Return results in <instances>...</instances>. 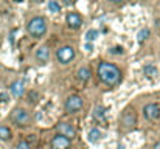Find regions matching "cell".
Segmentation results:
<instances>
[{
	"mask_svg": "<svg viewBox=\"0 0 160 149\" xmlns=\"http://www.w3.org/2000/svg\"><path fill=\"white\" fill-rule=\"evenodd\" d=\"M112 53H120V54H121V53H123V48H121V47H115V48H112Z\"/></svg>",
	"mask_w": 160,
	"mask_h": 149,
	"instance_id": "7402d4cb",
	"label": "cell"
},
{
	"mask_svg": "<svg viewBox=\"0 0 160 149\" xmlns=\"http://www.w3.org/2000/svg\"><path fill=\"white\" fill-rule=\"evenodd\" d=\"M154 149H160V142H157V143L154 145Z\"/></svg>",
	"mask_w": 160,
	"mask_h": 149,
	"instance_id": "cb8c5ba5",
	"label": "cell"
},
{
	"mask_svg": "<svg viewBox=\"0 0 160 149\" xmlns=\"http://www.w3.org/2000/svg\"><path fill=\"white\" fill-rule=\"evenodd\" d=\"M52 148L53 149H68L70 148V140L62 137V135H54L52 140Z\"/></svg>",
	"mask_w": 160,
	"mask_h": 149,
	"instance_id": "30bf717a",
	"label": "cell"
},
{
	"mask_svg": "<svg viewBox=\"0 0 160 149\" xmlns=\"http://www.w3.org/2000/svg\"><path fill=\"white\" fill-rule=\"evenodd\" d=\"M27 31H28L30 36H33L36 39H41L47 33V22H45V19L41 17V16L30 19L28 23H27Z\"/></svg>",
	"mask_w": 160,
	"mask_h": 149,
	"instance_id": "7a4b0ae2",
	"label": "cell"
},
{
	"mask_svg": "<svg viewBox=\"0 0 160 149\" xmlns=\"http://www.w3.org/2000/svg\"><path fill=\"white\" fill-rule=\"evenodd\" d=\"M86 50H87V51H92V44L87 42V44H86Z\"/></svg>",
	"mask_w": 160,
	"mask_h": 149,
	"instance_id": "603a6c76",
	"label": "cell"
},
{
	"mask_svg": "<svg viewBox=\"0 0 160 149\" xmlns=\"http://www.w3.org/2000/svg\"><path fill=\"white\" fill-rule=\"evenodd\" d=\"M97 118H104V109L103 107H97V110H95V113H93Z\"/></svg>",
	"mask_w": 160,
	"mask_h": 149,
	"instance_id": "44dd1931",
	"label": "cell"
},
{
	"mask_svg": "<svg viewBox=\"0 0 160 149\" xmlns=\"http://www.w3.org/2000/svg\"><path fill=\"white\" fill-rule=\"evenodd\" d=\"M11 120L14 124H17L19 127H23V126H28L30 121H31V117L30 113L25 110V109H14L12 113H11Z\"/></svg>",
	"mask_w": 160,
	"mask_h": 149,
	"instance_id": "3957f363",
	"label": "cell"
},
{
	"mask_svg": "<svg viewBox=\"0 0 160 149\" xmlns=\"http://www.w3.org/2000/svg\"><path fill=\"white\" fill-rule=\"evenodd\" d=\"M12 135L11 129L6 127V126H0V140H9Z\"/></svg>",
	"mask_w": 160,
	"mask_h": 149,
	"instance_id": "2e32d148",
	"label": "cell"
},
{
	"mask_svg": "<svg viewBox=\"0 0 160 149\" xmlns=\"http://www.w3.org/2000/svg\"><path fill=\"white\" fill-rule=\"evenodd\" d=\"M14 2H17V3H20V2H23V0H14Z\"/></svg>",
	"mask_w": 160,
	"mask_h": 149,
	"instance_id": "484cf974",
	"label": "cell"
},
{
	"mask_svg": "<svg viewBox=\"0 0 160 149\" xmlns=\"http://www.w3.org/2000/svg\"><path fill=\"white\" fill-rule=\"evenodd\" d=\"M36 59L41 62V64H47L50 61V48L48 47H41L36 51Z\"/></svg>",
	"mask_w": 160,
	"mask_h": 149,
	"instance_id": "7c38bea8",
	"label": "cell"
},
{
	"mask_svg": "<svg viewBox=\"0 0 160 149\" xmlns=\"http://www.w3.org/2000/svg\"><path fill=\"white\" fill-rule=\"evenodd\" d=\"M75 48L73 47H70V45H65V47H61V48L56 51V57H58V61L61 62V64H68V62H72L73 59H75Z\"/></svg>",
	"mask_w": 160,
	"mask_h": 149,
	"instance_id": "5b68a950",
	"label": "cell"
},
{
	"mask_svg": "<svg viewBox=\"0 0 160 149\" xmlns=\"http://www.w3.org/2000/svg\"><path fill=\"white\" fill-rule=\"evenodd\" d=\"M123 126L126 127V129H131V127H134L135 126V123H137V115H135V112H134V109L131 110H126L124 112V115H123Z\"/></svg>",
	"mask_w": 160,
	"mask_h": 149,
	"instance_id": "9c48e42d",
	"label": "cell"
},
{
	"mask_svg": "<svg viewBox=\"0 0 160 149\" xmlns=\"http://www.w3.org/2000/svg\"><path fill=\"white\" fill-rule=\"evenodd\" d=\"M100 138H101V132L98 129H90L89 131V142L95 143V142H100Z\"/></svg>",
	"mask_w": 160,
	"mask_h": 149,
	"instance_id": "9a60e30c",
	"label": "cell"
},
{
	"mask_svg": "<svg viewBox=\"0 0 160 149\" xmlns=\"http://www.w3.org/2000/svg\"><path fill=\"white\" fill-rule=\"evenodd\" d=\"M17 149H31V145L27 140H22V142L17 143Z\"/></svg>",
	"mask_w": 160,
	"mask_h": 149,
	"instance_id": "ffe728a7",
	"label": "cell"
},
{
	"mask_svg": "<svg viewBox=\"0 0 160 149\" xmlns=\"http://www.w3.org/2000/svg\"><path fill=\"white\" fill-rule=\"evenodd\" d=\"M98 76L100 79L109 86V87H115L121 82V72L117 65L109 64V62H101L98 65Z\"/></svg>",
	"mask_w": 160,
	"mask_h": 149,
	"instance_id": "6da1fadb",
	"label": "cell"
},
{
	"mask_svg": "<svg viewBox=\"0 0 160 149\" xmlns=\"http://www.w3.org/2000/svg\"><path fill=\"white\" fill-rule=\"evenodd\" d=\"M76 75H78V79H79V81H82V82H86V81H89V79L92 78V73H90V70H89V68H86V67L79 68Z\"/></svg>",
	"mask_w": 160,
	"mask_h": 149,
	"instance_id": "5bb4252c",
	"label": "cell"
},
{
	"mask_svg": "<svg viewBox=\"0 0 160 149\" xmlns=\"http://www.w3.org/2000/svg\"><path fill=\"white\" fill-rule=\"evenodd\" d=\"M97 37H98V31H97V30H89V31L86 33V41H87L89 44L93 42Z\"/></svg>",
	"mask_w": 160,
	"mask_h": 149,
	"instance_id": "e0dca14e",
	"label": "cell"
},
{
	"mask_svg": "<svg viewBox=\"0 0 160 149\" xmlns=\"http://www.w3.org/2000/svg\"><path fill=\"white\" fill-rule=\"evenodd\" d=\"M112 3H120V2H123V0H110Z\"/></svg>",
	"mask_w": 160,
	"mask_h": 149,
	"instance_id": "d4e9b609",
	"label": "cell"
},
{
	"mask_svg": "<svg viewBox=\"0 0 160 149\" xmlns=\"http://www.w3.org/2000/svg\"><path fill=\"white\" fill-rule=\"evenodd\" d=\"M58 134L65 137V138H68V140H72L76 135V131H75V127L70 123H59L58 124Z\"/></svg>",
	"mask_w": 160,
	"mask_h": 149,
	"instance_id": "52a82bcc",
	"label": "cell"
},
{
	"mask_svg": "<svg viewBox=\"0 0 160 149\" xmlns=\"http://www.w3.org/2000/svg\"><path fill=\"white\" fill-rule=\"evenodd\" d=\"M143 115H145V118L149 120V121H157L160 118V107L157 104H154V102L146 104V106L143 107Z\"/></svg>",
	"mask_w": 160,
	"mask_h": 149,
	"instance_id": "8992f818",
	"label": "cell"
},
{
	"mask_svg": "<svg viewBox=\"0 0 160 149\" xmlns=\"http://www.w3.org/2000/svg\"><path fill=\"white\" fill-rule=\"evenodd\" d=\"M143 73H145L148 78H151V79H154V78L159 76V70H157V67H154L152 64H146V65L143 67Z\"/></svg>",
	"mask_w": 160,
	"mask_h": 149,
	"instance_id": "4fadbf2b",
	"label": "cell"
},
{
	"mask_svg": "<svg viewBox=\"0 0 160 149\" xmlns=\"http://www.w3.org/2000/svg\"><path fill=\"white\" fill-rule=\"evenodd\" d=\"M148 36H149V30H142V31L138 33L137 39H138V42H143V41H145Z\"/></svg>",
	"mask_w": 160,
	"mask_h": 149,
	"instance_id": "d6986e66",
	"label": "cell"
},
{
	"mask_svg": "<svg viewBox=\"0 0 160 149\" xmlns=\"http://www.w3.org/2000/svg\"><path fill=\"white\" fill-rule=\"evenodd\" d=\"M0 102H2V97H0Z\"/></svg>",
	"mask_w": 160,
	"mask_h": 149,
	"instance_id": "4316f807",
	"label": "cell"
},
{
	"mask_svg": "<svg viewBox=\"0 0 160 149\" xmlns=\"http://www.w3.org/2000/svg\"><path fill=\"white\" fill-rule=\"evenodd\" d=\"M84 106V101L79 95H70L68 98L65 99V104H64V109L67 113H76L78 110H81Z\"/></svg>",
	"mask_w": 160,
	"mask_h": 149,
	"instance_id": "277c9868",
	"label": "cell"
},
{
	"mask_svg": "<svg viewBox=\"0 0 160 149\" xmlns=\"http://www.w3.org/2000/svg\"><path fill=\"white\" fill-rule=\"evenodd\" d=\"M65 20H67V25L70 28H73V30H78L82 25V17L78 12H68L67 17H65Z\"/></svg>",
	"mask_w": 160,
	"mask_h": 149,
	"instance_id": "ba28073f",
	"label": "cell"
},
{
	"mask_svg": "<svg viewBox=\"0 0 160 149\" xmlns=\"http://www.w3.org/2000/svg\"><path fill=\"white\" fill-rule=\"evenodd\" d=\"M48 9L52 12H59L61 11V5L58 3V0H48Z\"/></svg>",
	"mask_w": 160,
	"mask_h": 149,
	"instance_id": "ac0fdd59",
	"label": "cell"
},
{
	"mask_svg": "<svg viewBox=\"0 0 160 149\" xmlns=\"http://www.w3.org/2000/svg\"><path fill=\"white\" fill-rule=\"evenodd\" d=\"M9 90H11V93L16 97V98H20L23 93H25V82L23 81H14L12 84H11V87H9Z\"/></svg>",
	"mask_w": 160,
	"mask_h": 149,
	"instance_id": "8fae6325",
	"label": "cell"
}]
</instances>
